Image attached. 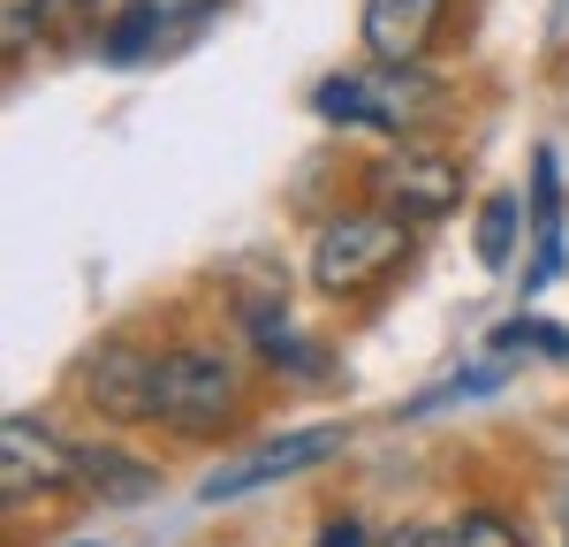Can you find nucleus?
<instances>
[{"instance_id":"nucleus-17","label":"nucleus","mask_w":569,"mask_h":547,"mask_svg":"<svg viewBox=\"0 0 569 547\" xmlns=\"http://www.w3.org/2000/svg\"><path fill=\"white\" fill-rule=\"evenodd\" d=\"M555 517H562V540H569V495H562V509H555Z\"/></svg>"},{"instance_id":"nucleus-7","label":"nucleus","mask_w":569,"mask_h":547,"mask_svg":"<svg viewBox=\"0 0 569 547\" xmlns=\"http://www.w3.org/2000/svg\"><path fill=\"white\" fill-rule=\"evenodd\" d=\"M335 449H342V434H335V426H305V434L273 441V449L251 456V464L213 471V479H206V501H228V495H243V487H266V479H289V471H305V464H319V456H335Z\"/></svg>"},{"instance_id":"nucleus-6","label":"nucleus","mask_w":569,"mask_h":547,"mask_svg":"<svg viewBox=\"0 0 569 547\" xmlns=\"http://www.w3.org/2000/svg\"><path fill=\"white\" fill-rule=\"evenodd\" d=\"M440 16H448V0H365V53L388 69H410L433 46Z\"/></svg>"},{"instance_id":"nucleus-14","label":"nucleus","mask_w":569,"mask_h":547,"mask_svg":"<svg viewBox=\"0 0 569 547\" xmlns=\"http://www.w3.org/2000/svg\"><path fill=\"white\" fill-rule=\"evenodd\" d=\"M501 342H509V350H517V342H531V350H555V358H569V335H555L547 319H509V327H501Z\"/></svg>"},{"instance_id":"nucleus-13","label":"nucleus","mask_w":569,"mask_h":547,"mask_svg":"<svg viewBox=\"0 0 569 547\" xmlns=\"http://www.w3.org/2000/svg\"><path fill=\"white\" fill-rule=\"evenodd\" d=\"M46 16H53V0H0V39H8V53L31 39Z\"/></svg>"},{"instance_id":"nucleus-2","label":"nucleus","mask_w":569,"mask_h":547,"mask_svg":"<svg viewBox=\"0 0 569 547\" xmlns=\"http://www.w3.org/2000/svg\"><path fill=\"white\" fill-rule=\"evenodd\" d=\"M152 418L176 426V434H220L236 418V365L213 358V350H168Z\"/></svg>"},{"instance_id":"nucleus-5","label":"nucleus","mask_w":569,"mask_h":547,"mask_svg":"<svg viewBox=\"0 0 569 547\" xmlns=\"http://www.w3.org/2000/svg\"><path fill=\"white\" fill-rule=\"evenodd\" d=\"M69 479H77V449L53 441L39 418H8V426H0V487H8V501L53 495V487H69Z\"/></svg>"},{"instance_id":"nucleus-12","label":"nucleus","mask_w":569,"mask_h":547,"mask_svg":"<svg viewBox=\"0 0 569 547\" xmlns=\"http://www.w3.org/2000/svg\"><path fill=\"white\" fill-rule=\"evenodd\" d=\"M327 122H372V99H365V84L357 77H335V84H319V99H311Z\"/></svg>"},{"instance_id":"nucleus-11","label":"nucleus","mask_w":569,"mask_h":547,"mask_svg":"<svg viewBox=\"0 0 569 547\" xmlns=\"http://www.w3.org/2000/svg\"><path fill=\"white\" fill-rule=\"evenodd\" d=\"M456 547H531L509 517H493V509H463V525H456Z\"/></svg>"},{"instance_id":"nucleus-1","label":"nucleus","mask_w":569,"mask_h":547,"mask_svg":"<svg viewBox=\"0 0 569 547\" xmlns=\"http://www.w3.org/2000/svg\"><path fill=\"white\" fill-rule=\"evenodd\" d=\"M402 251H410L402 213H350V221L319 228V243H311V281H319L327 297H357V289H372L380 274L402 267Z\"/></svg>"},{"instance_id":"nucleus-3","label":"nucleus","mask_w":569,"mask_h":547,"mask_svg":"<svg viewBox=\"0 0 569 547\" xmlns=\"http://www.w3.org/2000/svg\"><path fill=\"white\" fill-rule=\"evenodd\" d=\"M372 198L402 213V221H440V213H456V198H463V168L433 152V145H395L372 160Z\"/></svg>"},{"instance_id":"nucleus-15","label":"nucleus","mask_w":569,"mask_h":547,"mask_svg":"<svg viewBox=\"0 0 569 547\" xmlns=\"http://www.w3.org/2000/svg\"><path fill=\"white\" fill-rule=\"evenodd\" d=\"M380 547H456V533H440V525H395Z\"/></svg>"},{"instance_id":"nucleus-4","label":"nucleus","mask_w":569,"mask_h":547,"mask_svg":"<svg viewBox=\"0 0 569 547\" xmlns=\"http://www.w3.org/2000/svg\"><path fill=\"white\" fill-rule=\"evenodd\" d=\"M84 396H91V410L137 426V418H152V404H160V358L144 342H99L91 365H84Z\"/></svg>"},{"instance_id":"nucleus-16","label":"nucleus","mask_w":569,"mask_h":547,"mask_svg":"<svg viewBox=\"0 0 569 547\" xmlns=\"http://www.w3.org/2000/svg\"><path fill=\"white\" fill-rule=\"evenodd\" d=\"M319 547H365V525L342 517V525H327V533H319Z\"/></svg>"},{"instance_id":"nucleus-8","label":"nucleus","mask_w":569,"mask_h":547,"mask_svg":"<svg viewBox=\"0 0 569 547\" xmlns=\"http://www.w3.org/2000/svg\"><path fill=\"white\" fill-rule=\"evenodd\" d=\"M77 479H84L99 501H137V495L160 487V479H152L137 456H122V449H77Z\"/></svg>"},{"instance_id":"nucleus-10","label":"nucleus","mask_w":569,"mask_h":547,"mask_svg":"<svg viewBox=\"0 0 569 547\" xmlns=\"http://www.w3.org/2000/svg\"><path fill=\"white\" fill-rule=\"evenodd\" d=\"M160 23H168V16H160V8H152V0H137V8H122V16H114V31H107V61H137V53H152V39H160Z\"/></svg>"},{"instance_id":"nucleus-9","label":"nucleus","mask_w":569,"mask_h":547,"mask_svg":"<svg viewBox=\"0 0 569 547\" xmlns=\"http://www.w3.org/2000/svg\"><path fill=\"white\" fill-rule=\"evenodd\" d=\"M517 236H525V198H517V190L486 198V206H479V267L486 274H509V267H517Z\"/></svg>"}]
</instances>
